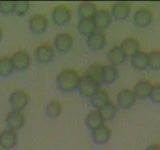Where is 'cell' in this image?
<instances>
[{
	"label": "cell",
	"mask_w": 160,
	"mask_h": 150,
	"mask_svg": "<svg viewBox=\"0 0 160 150\" xmlns=\"http://www.w3.org/2000/svg\"><path fill=\"white\" fill-rule=\"evenodd\" d=\"M80 76L76 70L72 68H64L56 76L57 88L63 93L73 92L77 89Z\"/></svg>",
	"instance_id": "cell-1"
},
{
	"label": "cell",
	"mask_w": 160,
	"mask_h": 150,
	"mask_svg": "<svg viewBox=\"0 0 160 150\" xmlns=\"http://www.w3.org/2000/svg\"><path fill=\"white\" fill-rule=\"evenodd\" d=\"M100 86H101V85H100L96 80L85 73L82 76H80L77 90L81 96L89 99L94 93H96L100 89Z\"/></svg>",
	"instance_id": "cell-2"
},
{
	"label": "cell",
	"mask_w": 160,
	"mask_h": 150,
	"mask_svg": "<svg viewBox=\"0 0 160 150\" xmlns=\"http://www.w3.org/2000/svg\"><path fill=\"white\" fill-rule=\"evenodd\" d=\"M72 17V12L66 5H57L52 10L51 18L52 21L57 26H65L70 22Z\"/></svg>",
	"instance_id": "cell-3"
},
{
	"label": "cell",
	"mask_w": 160,
	"mask_h": 150,
	"mask_svg": "<svg viewBox=\"0 0 160 150\" xmlns=\"http://www.w3.org/2000/svg\"><path fill=\"white\" fill-rule=\"evenodd\" d=\"M49 25V20L46 15L37 13L32 15L28 20V26L30 31L33 34L41 35L47 30Z\"/></svg>",
	"instance_id": "cell-4"
},
{
	"label": "cell",
	"mask_w": 160,
	"mask_h": 150,
	"mask_svg": "<svg viewBox=\"0 0 160 150\" xmlns=\"http://www.w3.org/2000/svg\"><path fill=\"white\" fill-rule=\"evenodd\" d=\"M74 39L68 33H59L54 38V48L61 54L68 53L72 49Z\"/></svg>",
	"instance_id": "cell-5"
},
{
	"label": "cell",
	"mask_w": 160,
	"mask_h": 150,
	"mask_svg": "<svg viewBox=\"0 0 160 150\" xmlns=\"http://www.w3.org/2000/svg\"><path fill=\"white\" fill-rule=\"evenodd\" d=\"M55 56V50L50 44H41L34 51L35 60L38 63L46 64L51 62Z\"/></svg>",
	"instance_id": "cell-6"
},
{
	"label": "cell",
	"mask_w": 160,
	"mask_h": 150,
	"mask_svg": "<svg viewBox=\"0 0 160 150\" xmlns=\"http://www.w3.org/2000/svg\"><path fill=\"white\" fill-rule=\"evenodd\" d=\"M28 94L24 90H15L9 96V103L12 110L21 111L28 104Z\"/></svg>",
	"instance_id": "cell-7"
},
{
	"label": "cell",
	"mask_w": 160,
	"mask_h": 150,
	"mask_svg": "<svg viewBox=\"0 0 160 150\" xmlns=\"http://www.w3.org/2000/svg\"><path fill=\"white\" fill-rule=\"evenodd\" d=\"M152 22V12L147 7L137 9L133 15V23L139 28H146Z\"/></svg>",
	"instance_id": "cell-8"
},
{
	"label": "cell",
	"mask_w": 160,
	"mask_h": 150,
	"mask_svg": "<svg viewBox=\"0 0 160 150\" xmlns=\"http://www.w3.org/2000/svg\"><path fill=\"white\" fill-rule=\"evenodd\" d=\"M136 102V97L131 89H122L118 92L116 96L117 106L122 109H130Z\"/></svg>",
	"instance_id": "cell-9"
},
{
	"label": "cell",
	"mask_w": 160,
	"mask_h": 150,
	"mask_svg": "<svg viewBox=\"0 0 160 150\" xmlns=\"http://www.w3.org/2000/svg\"><path fill=\"white\" fill-rule=\"evenodd\" d=\"M86 43L88 48L91 51H100L104 48L106 44V36L103 33V31L96 30L92 34H90L86 39Z\"/></svg>",
	"instance_id": "cell-10"
},
{
	"label": "cell",
	"mask_w": 160,
	"mask_h": 150,
	"mask_svg": "<svg viewBox=\"0 0 160 150\" xmlns=\"http://www.w3.org/2000/svg\"><path fill=\"white\" fill-rule=\"evenodd\" d=\"M11 59L14 65V69L18 70V71H23V70L27 69L31 63L30 54L25 50H19V51L14 52Z\"/></svg>",
	"instance_id": "cell-11"
},
{
	"label": "cell",
	"mask_w": 160,
	"mask_h": 150,
	"mask_svg": "<svg viewBox=\"0 0 160 150\" xmlns=\"http://www.w3.org/2000/svg\"><path fill=\"white\" fill-rule=\"evenodd\" d=\"M93 20H94L95 26H96V30L103 31V30L109 28V26L112 23L113 18L111 16V13H110L108 10L100 9V10H97V12L95 13Z\"/></svg>",
	"instance_id": "cell-12"
},
{
	"label": "cell",
	"mask_w": 160,
	"mask_h": 150,
	"mask_svg": "<svg viewBox=\"0 0 160 150\" xmlns=\"http://www.w3.org/2000/svg\"><path fill=\"white\" fill-rule=\"evenodd\" d=\"M110 13L113 19L117 21H124L131 13V6L126 2H116L112 5Z\"/></svg>",
	"instance_id": "cell-13"
},
{
	"label": "cell",
	"mask_w": 160,
	"mask_h": 150,
	"mask_svg": "<svg viewBox=\"0 0 160 150\" xmlns=\"http://www.w3.org/2000/svg\"><path fill=\"white\" fill-rule=\"evenodd\" d=\"M152 87H153V85L149 80L141 79L133 86L132 91L135 95V97H136V99L145 100L150 97Z\"/></svg>",
	"instance_id": "cell-14"
},
{
	"label": "cell",
	"mask_w": 160,
	"mask_h": 150,
	"mask_svg": "<svg viewBox=\"0 0 160 150\" xmlns=\"http://www.w3.org/2000/svg\"><path fill=\"white\" fill-rule=\"evenodd\" d=\"M18 136L16 130L5 129L0 132V146L4 149H12L17 144Z\"/></svg>",
	"instance_id": "cell-15"
},
{
	"label": "cell",
	"mask_w": 160,
	"mask_h": 150,
	"mask_svg": "<svg viewBox=\"0 0 160 150\" xmlns=\"http://www.w3.org/2000/svg\"><path fill=\"white\" fill-rule=\"evenodd\" d=\"M5 122L9 129L18 130L21 128L25 123V116L22 113V111H17V110H11L8 114L6 118H5Z\"/></svg>",
	"instance_id": "cell-16"
},
{
	"label": "cell",
	"mask_w": 160,
	"mask_h": 150,
	"mask_svg": "<svg viewBox=\"0 0 160 150\" xmlns=\"http://www.w3.org/2000/svg\"><path fill=\"white\" fill-rule=\"evenodd\" d=\"M91 138L95 144L104 145L111 138V130L107 125L103 124L100 127L93 130L91 133Z\"/></svg>",
	"instance_id": "cell-17"
},
{
	"label": "cell",
	"mask_w": 160,
	"mask_h": 150,
	"mask_svg": "<svg viewBox=\"0 0 160 150\" xmlns=\"http://www.w3.org/2000/svg\"><path fill=\"white\" fill-rule=\"evenodd\" d=\"M130 63H131V66L135 70L144 71V70H146L149 66L148 53L140 50L137 53H135L133 56L130 57Z\"/></svg>",
	"instance_id": "cell-18"
},
{
	"label": "cell",
	"mask_w": 160,
	"mask_h": 150,
	"mask_svg": "<svg viewBox=\"0 0 160 150\" xmlns=\"http://www.w3.org/2000/svg\"><path fill=\"white\" fill-rule=\"evenodd\" d=\"M127 56L123 52V50L121 49L120 46L115 45L112 48H110L109 52L107 54V59L109 61V64L112 66L116 67L118 65H121L125 60H126Z\"/></svg>",
	"instance_id": "cell-19"
},
{
	"label": "cell",
	"mask_w": 160,
	"mask_h": 150,
	"mask_svg": "<svg viewBox=\"0 0 160 150\" xmlns=\"http://www.w3.org/2000/svg\"><path fill=\"white\" fill-rule=\"evenodd\" d=\"M120 47L127 57H131L140 51V42L133 37H126L120 44Z\"/></svg>",
	"instance_id": "cell-20"
},
{
	"label": "cell",
	"mask_w": 160,
	"mask_h": 150,
	"mask_svg": "<svg viewBox=\"0 0 160 150\" xmlns=\"http://www.w3.org/2000/svg\"><path fill=\"white\" fill-rule=\"evenodd\" d=\"M97 12L96 4L90 1H83L78 6V15L80 19L93 18L95 13Z\"/></svg>",
	"instance_id": "cell-21"
},
{
	"label": "cell",
	"mask_w": 160,
	"mask_h": 150,
	"mask_svg": "<svg viewBox=\"0 0 160 150\" xmlns=\"http://www.w3.org/2000/svg\"><path fill=\"white\" fill-rule=\"evenodd\" d=\"M77 30L81 36L87 38L90 34L96 31V26H95L93 18L80 19L79 22L77 23Z\"/></svg>",
	"instance_id": "cell-22"
},
{
	"label": "cell",
	"mask_w": 160,
	"mask_h": 150,
	"mask_svg": "<svg viewBox=\"0 0 160 150\" xmlns=\"http://www.w3.org/2000/svg\"><path fill=\"white\" fill-rule=\"evenodd\" d=\"M89 101H90V104H91L94 108L99 109L109 102V94L106 90L99 89L96 93H94L92 96L89 98Z\"/></svg>",
	"instance_id": "cell-23"
},
{
	"label": "cell",
	"mask_w": 160,
	"mask_h": 150,
	"mask_svg": "<svg viewBox=\"0 0 160 150\" xmlns=\"http://www.w3.org/2000/svg\"><path fill=\"white\" fill-rule=\"evenodd\" d=\"M118 77L117 68L110 64H106L102 66V84L110 85L116 81Z\"/></svg>",
	"instance_id": "cell-24"
},
{
	"label": "cell",
	"mask_w": 160,
	"mask_h": 150,
	"mask_svg": "<svg viewBox=\"0 0 160 150\" xmlns=\"http://www.w3.org/2000/svg\"><path fill=\"white\" fill-rule=\"evenodd\" d=\"M97 110L104 122L111 121V120L115 118V116H116V114H117L116 105L111 101H109L108 103L105 104L104 106H102L101 108H99Z\"/></svg>",
	"instance_id": "cell-25"
},
{
	"label": "cell",
	"mask_w": 160,
	"mask_h": 150,
	"mask_svg": "<svg viewBox=\"0 0 160 150\" xmlns=\"http://www.w3.org/2000/svg\"><path fill=\"white\" fill-rule=\"evenodd\" d=\"M103 124H104V121L102 120L101 116H100L98 110H92V111H90L86 115V117H85V125H86L87 128L91 130V131L100 127Z\"/></svg>",
	"instance_id": "cell-26"
},
{
	"label": "cell",
	"mask_w": 160,
	"mask_h": 150,
	"mask_svg": "<svg viewBox=\"0 0 160 150\" xmlns=\"http://www.w3.org/2000/svg\"><path fill=\"white\" fill-rule=\"evenodd\" d=\"M62 111V104L58 101L57 99L50 100L45 107V113L50 118H56L58 117Z\"/></svg>",
	"instance_id": "cell-27"
},
{
	"label": "cell",
	"mask_w": 160,
	"mask_h": 150,
	"mask_svg": "<svg viewBox=\"0 0 160 150\" xmlns=\"http://www.w3.org/2000/svg\"><path fill=\"white\" fill-rule=\"evenodd\" d=\"M14 65L11 57L3 56L0 57V76L7 77L14 71Z\"/></svg>",
	"instance_id": "cell-28"
},
{
	"label": "cell",
	"mask_w": 160,
	"mask_h": 150,
	"mask_svg": "<svg viewBox=\"0 0 160 150\" xmlns=\"http://www.w3.org/2000/svg\"><path fill=\"white\" fill-rule=\"evenodd\" d=\"M149 66L148 68L152 71H159L160 70V50H153L148 53Z\"/></svg>",
	"instance_id": "cell-29"
},
{
	"label": "cell",
	"mask_w": 160,
	"mask_h": 150,
	"mask_svg": "<svg viewBox=\"0 0 160 150\" xmlns=\"http://www.w3.org/2000/svg\"><path fill=\"white\" fill-rule=\"evenodd\" d=\"M102 66L103 65L94 63L88 68V70L86 71V74L89 75V76H91L93 79L96 80L100 85L102 84Z\"/></svg>",
	"instance_id": "cell-30"
},
{
	"label": "cell",
	"mask_w": 160,
	"mask_h": 150,
	"mask_svg": "<svg viewBox=\"0 0 160 150\" xmlns=\"http://www.w3.org/2000/svg\"><path fill=\"white\" fill-rule=\"evenodd\" d=\"M29 6L28 1H13V14L16 16H23L27 13Z\"/></svg>",
	"instance_id": "cell-31"
},
{
	"label": "cell",
	"mask_w": 160,
	"mask_h": 150,
	"mask_svg": "<svg viewBox=\"0 0 160 150\" xmlns=\"http://www.w3.org/2000/svg\"><path fill=\"white\" fill-rule=\"evenodd\" d=\"M149 99L154 104H160V83L153 85Z\"/></svg>",
	"instance_id": "cell-32"
},
{
	"label": "cell",
	"mask_w": 160,
	"mask_h": 150,
	"mask_svg": "<svg viewBox=\"0 0 160 150\" xmlns=\"http://www.w3.org/2000/svg\"><path fill=\"white\" fill-rule=\"evenodd\" d=\"M0 13L4 15L13 13V1H0Z\"/></svg>",
	"instance_id": "cell-33"
},
{
	"label": "cell",
	"mask_w": 160,
	"mask_h": 150,
	"mask_svg": "<svg viewBox=\"0 0 160 150\" xmlns=\"http://www.w3.org/2000/svg\"><path fill=\"white\" fill-rule=\"evenodd\" d=\"M146 150H160V144L158 143H152L146 148Z\"/></svg>",
	"instance_id": "cell-34"
},
{
	"label": "cell",
	"mask_w": 160,
	"mask_h": 150,
	"mask_svg": "<svg viewBox=\"0 0 160 150\" xmlns=\"http://www.w3.org/2000/svg\"><path fill=\"white\" fill-rule=\"evenodd\" d=\"M2 36H3V34H2V30L0 29V42H1V40H2Z\"/></svg>",
	"instance_id": "cell-35"
}]
</instances>
